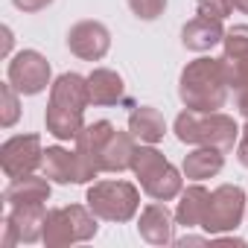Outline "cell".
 <instances>
[{
  "label": "cell",
  "instance_id": "obj_15",
  "mask_svg": "<svg viewBox=\"0 0 248 248\" xmlns=\"http://www.w3.org/2000/svg\"><path fill=\"white\" fill-rule=\"evenodd\" d=\"M50 102L59 108L70 111H85L91 105V91H88V76L79 73H62L50 85Z\"/></svg>",
  "mask_w": 248,
  "mask_h": 248
},
{
  "label": "cell",
  "instance_id": "obj_13",
  "mask_svg": "<svg viewBox=\"0 0 248 248\" xmlns=\"http://www.w3.org/2000/svg\"><path fill=\"white\" fill-rule=\"evenodd\" d=\"M225 44V70H228V82L231 88L242 79H248V24H239L233 30L225 32L222 38Z\"/></svg>",
  "mask_w": 248,
  "mask_h": 248
},
{
  "label": "cell",
  "instance_id": "obj_19",
  "mask_svg": "<svg viewBox=\"0 0 248 248\" xmlns=\"http://www.w3.org/2000/svg\"><path fill=\"white\" fill-rule=\"evenodd\" d=\"M129 132L140 143H158L167 135V120L152 105H135V111L129 114Z\"/></svg>",
  "mask_w": 248,
  "mask_h": 248
},
{
  "label": "cell",
  "instance_id": "obj_18",
  "mask_svg": "<svg viewBox=\"0 0 248 248\" xmlns=\"http://www.w3.org/2000/svg\"><path fill=\"white\" fill-rule=\"evenodd\" d=\"M88 91H91V105H117L126 99L123 76L111 67H93L88 76Z\"/></svg>",
  "mask_w": 248,
  "mask_h": 248
},
{
  "label": "cell",
  "instance_id": "obj_7",
  "mask_svg": "<svg viewBox=\"0 0 248 248\" xmlns=\"http://www.w3.org/2000/svg\"><path fill=\"white\" fill-rule=\"evenodd\" d=\"M50 62L38 53V50H21L9 59L6 67V82H12V88L21 96H35L50 85Z\"/></svg>",
  "mask_w": 248,
  "mask_h": 248
},
{
  "label": "cell",
  "instance_id": "obj_10",
  "mask_svg": "<svg viewBox=\"0 0 248 248\" xmlns=\"http://www.w3.org/2000/svg\"><path fill=\"white\" fill-rule=\"evenodd\" d=\"M41 170L56 184H85V181H93L91 170L85 167V161L79 158L76 149L70 152V149H62V146H47Z\"/></svg>",
  "mask_w": 248,
  "mask_h": 248
},
{
  "label": "cell",
  "instance_id": "obj_22",
  "mask_svg": "<svg viewBox=\"0 0 248 248\" xmlns=\"http://www.w3.org/2000/svg\"><path fill=\"white\" fill-rule=\"evenodd\" d=\"M44 126L56 140H76L79 132L85 129V111H70V108H59V105H47L44 114Z\"/></svg>",
  "mask_w": 248,
  "mask_h": 248
},
{
  "label": "cell",
  "instance_id": "obj_8",
  "mask_svg": "<svg viewBox=\"0 0 248 248\" xmlns=\"http://www.w3.org/2000/svg\"><path fill=\"white\" fill-rule=\"evenodd\" d=\"M41 164H44V146L38 135H15L0 146V170L9 181L32 175Z\"/></svg>",
  "mask_w": 248,
  "mask_h": 248
},
{
  "label": "cell",
  "instance_id": "obj_25",
  "mask_svg": "<svg viewBox=\"0 0 248 248\" xmlns=\"http://www.w3.org/2000/svg\"><path fill=\"white\" fill-rule=\"evenodd\" d=\"M129 9H132V15L140 18V21H155V18L164 15L167 0H129Z\"/></svg>",
  "mask_w": 248,
  "mask_h": 248
},
{
  "label": "cell",
  "instance_id": "obj_26",
  "mask_svg": "<svg viewBox=\"0 0 248 248\" xmlns=\"http://www.w3.org/2000/svg\"><path fill=\"white\" fill-rule=\"evenodd\" d=\"M196 6H199V15L219 18V21H225V18L233 12V3H231V0H196Z\"/></svg>",
  "mask_w": 248,
  "mask_h": 248
},
{
  "label": "cell",
  "instance_id": "obj_9",
  "mask_svg": "<svg viewBox=\"0 0 248 248\" xmlns=\"http://www.w3.org/2000/svg\"><path fill=\"white\" fill-rule=\"evenodd\" d=\"M67 50L85 62H99L111 50V32L99 21H79L67 30Z\"/></svg>",
  "mask_w": 248,
  "mask_h": 248
},
{
  "label": "cell",
  "instance_id": "obj_12",
  "mask_svg": "<svg viewBox=\"0 0 248 248\" xmlns=\"http://www.w3.org/2000/svg\"><path fill=\"white\" fill-rule=\"evenodd\" d=\"M114 135V126L108 120H96V123H85V129L76 138V152L85 161V167L91 170V175L96 178L102 172V149L108 143V138Z\"/></svg>",
  "mask_w": 248,
  "mask_h": 248
},
{
  "label": "cell",
  "instance_id": "obj_6",
  "mask_svg": "<svg viewBox=\"0 0 248 248\" xmlns=\"http://www.w3.org/2000/svg\"><path fill=\"white\" fill-rule=\"evenodd\" d=\"M242 216H245V190L236 187V184H222L207 199V210H204L202 228L210 236L213 233H225V231H236Z\"/></svg>",
  "mask_w": 248,
  "mask_h": 248
},
{
  "label": "cell",
  "instance_id": "obj_3",
  "mask_svg": "<svg viewBox=\"0 0 248 248\" xmlns=\"http://www.w3.org/2000/svg\"><path fill=\"white\" fill-rule=\"evenodd\" d=\"M132 172L138 175L140 181V190L155 199V202H170L175 196H181L184 190V178L181 172L152 146V143H140L135 149V158H132Z\"/></svg>",
  "mask_w": 248,
  "mask_h": 248
},
{
  "label": "cell",
  "instance_id": "obj_24",
  "mask_svg": "<svg viewBox=\"0 0 248 248\" xmlns=\"http://www.w3.org/2000/svg\"><path fill=\"white\" fill-rule=\"evenodd\" d=\"M18 91L12 88V82L0 85V126L3 129H12L18 117H21V102H18Z\"/></svg>",
  "mask_w": 248,
  "mask_h": 248
},
{
  "label": "cell",
  "instance_id": "obj_20",
  "mask_svg": "<svg viewBox=\"0 0 248 248\" xmlns=\"http://www.w3.org/2000/svg\"><path fill=\"white\" fill-rule=\"evenodd\" d=\"M225 167V152L216 149V146H196L190 155H184V175L190 181H204V178H213L219 175Z\"/></svg>",
  "mask_w": 248,
  "mask_h": 248
},
{
  "label": "cell",
  "instance_id": "obj_5",
  "mask_svg": "<svg viewBox=\"0 0 248 248\" xmlns=\"http://www.w3.org/2000/svg\"><path fill=\"white\" fill-rule=\"evenodd\" d=\"M85 202L105 222H129L140 207V193L132 181H96Z\"/></svg>",
  "mask_w": 248,
  "mask_h": 248
},
{
  "label": "cell",
  "instance_id": "obj_27",
  "mask_svg": "<svg viewBox=\"0 0 248 248\" xmlns=\"http://www.w3.org/2000/svg\"><path fill=\"white\" fill-rule=\"evenodd\" d=\"M231 91H233V99H236V108H239V114L248 120V79L236 82Z\"/></svg>",
  "mask_w": 248,
  "mask_h": 248
},
{
  "label": "cell",
  "instance_id": "obj_21",
  "mask_svg": "<svg viewBox=\"0 0 248 248\" xmlns=\"http://www.w3.org/2000/svg\"><path fill=\"white\" fill-rule=\"evenodd\" d=\"M135 135L132 132H117L108 138L105 149H102V172H123L132 170V158H135Z\"/></svg>",
  "mask_w": 248,
  "mask_h": 248
},
{
  "label": "cell",
  "instance_id": "obj_23",
  "mask_svg": "<svg viewBox=\"0 0 248 248\" xmlns=\"http://www.w3.org/2000/svg\"><path fill=\"white\" fill-rule=\"evenodd\" d=\"M207 199H210V190L202 187L199 181L184 187L181 190V202L175 207V219L178 225L184 228H202V219H204V210H207Z\"/></svg>",
  "mask_w": 248,
  "mask_h": 248
},
{
  "label": "cell",
  "instance_id": "obj_29",
  "mask_svg": "<svg viewBox=\"0 0 248 248\" xmlns=\"http://www.w3.org/2000/svg\"><path fill=\"white\" fill-rule=\"evenodd\" d=\"M236 158H239V164L248 170V123H245V129H239V140H236Z\"/></svg>",
  "mask_w": 248,
  "mask_h": 248
},
{
  "label": "cell",
  "instance_id": "obj_4",
  "mask_svg": "<svg viewBox=\"0 0 248 248\" xmlns=\"http://www.w3.org/2000/svg\"><path fill=\"white\" fill-rule=\"evenodd\" d=\"M96 213L91 207L82 204H64V207H53L47 213V228H44V245L59 248V245H76V242H88L96 236L99 225H96Z\"/></svg>",
  "mask_w": 248,
  "mask_h": 248
},
{
  "label": "cell",
  "instance_id": "obj_28",
  "mask_svg": "<svg viewBox=\"0 0 248 248\" xmlns=\"http://www.w3.org/2000/svg\"><path fill=\"white\" fill-rule=\"evenodd\" d=\"M12 3H15V9H21V12H41V9H47L50 3H53V0H12Z\"/></svg>",
  "mask_w": 248,
  "mask_h": 248
},
{
  "label": "cell",
  "instance_id": "obj_31",
  "mask_svg": "<svg viewBox=\"0 0 248 248\" xmlns=\"http://www.w3.org/2000/svg\"><path fill=\"white\" fill-rule=\"evenodd\" d=\"M231 3H233L236 12H245V15H248V0H231Z\"/></svg>",
  "mask_w": 248,
  "mask_h": 248
},
{
  "label": "cell",
  "instance_id": "obj_30",
  "mask_svg": "<svg viewBox=\"0 0 248 248\" xmlns=\"http://www.w3.org/2000/svg\"><path fill=\"white\" fill-rule=\"evenodd\" d=\"M9 50H12V30L3 27V56H9Z\"/></svg>",
  "mask_w": 248,
  "mask_h": 248
},
{
  "label": "cell",
  "instance_id": "obj_16",
  "mask_svg": "<svg viewBox=\"0 0 248 248\" xmlns=\"http://www.w3.org/2000/svg\"><path fill=\"white\" fill-rule=\"evenodd\" d=\"M225 38V27L219 18H207V15H199L193 21L184 24L181 30V44L193 53H204V50H213L216 44H222Z\"/></svg>",
  "mask_w": 248,
  "mask_h": 248
},
{
  "label": "cell",
  "instance_id": "obj_2",
  "mask_svg": "<svg viewBox=\"0 0 248 248\" xmlns=\"http://www.w3.org/2000/svg\"><path fill=\"white\" fill-rule=\"evenodd\" d=\"M175 138L187 146H216L222 152L233 149L239 140L236 120L222 111H181L175 117Z\"/></svg>",
  "mask_w": 248,
  "mask_h": 248
},
{
  "label": "cell",
  "instance_id": "obj_11",
  "mask_svg": "<svg viewBox=\"0 0 248 248\" xmlns=\"http://www.w3.org/2000/svg\"><path fill=\"white\" fill-rule=\"evenodd\" d=\"M175 213L164 204V202H152L140 210L138 219V231L149 245H170L175 242Z\"/></svg>",
  "mask_w": 248,
  "mask_h": 248
},
{
  "label": "cell",
  "instance_id": "obj_17",
  "mask_svg": "<svg viewBox=\"0 0 248 248\" xmlns=\"http://www.w3.org/2000/svg\"><path fill=\"white\" fill-rule=\"evenodd\" d=\"M53 187H50V178L47 175H24V178H12L3 190V202L9 207L15 204H47Z\"/></svg>",
  "mask_w": 248,
  "mask_h": 248
},
{
  "label": "cell",
  "instance_id": "obj_14",
  "mask_svg": "<svg viewBox=\"0 0 248 248\" xmlns=\"http://www.w3.org/2000/svg\"><path fill=\"white\" fill-rule=\"evenodd\" d=\"M47 213H50V210H47L44 204H15V207H9V213H6V222L15 228V233H18L21 242L32 245V242L44 239Z\"/></svg>",
  "mask_w": 248,
  "mask_h": 248
},
{
  "label": "cell",
  "instance_id": "obj_1",
  "mask_svg": "<svg viewBox=\"0 0 248 248\" xmlns=\"http://www.w3.org/2000/svg\"><path fill=\"white\" fill-rule=\"evenodd\" d=\"M231 93L225 59H196L181 70L178 79V96L184 108L193 111H219L225 108Z\"/></svg>",
  "mask_w": 248,
  "mask_h": 248
}]
</instances>
